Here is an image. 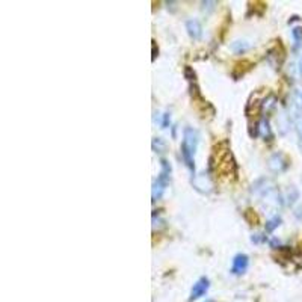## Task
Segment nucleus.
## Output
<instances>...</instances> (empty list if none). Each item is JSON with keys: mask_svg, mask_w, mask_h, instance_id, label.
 <instances>
[{"mask_svg": "<svg viewBox=\"0 0 302 302\" xmlns=\"http://www.w3.org/2000/svg\"><path fill=\"white\" fill-rule=\"evenodd\" d=\"M198 142H199V135L195 129L192 127H186L183 132V142H181V157L186 163V166L190 169V172L193 174L195 171V153L198 148Z\"/></svg>", "mask_w": 302, "mask_h": 302, "instance_id": "nucleus-1", "label": "nucleus"}, {"mask_svg": "<svg viewBox=\"0 0 302 302\" xmlns=\"http://www.w3.org/2000/svg\"><path fill=\"white\" fill-rule=\"evenodd\" d=\"M171 163L166 159L160 160V172L157 175V178L153 183V201H157L163 196L168 184H169V178H171Z\"/></svg>", "mask_w": 302, "mask_h": 302, "instance_id": "nucleus-2", "label": "nucleus"}, {"mask_svg": "<svg viewBox=\"0 0 302 302\" xmlns=\"http://www.w3.org/2000/svg\"><path fill=\"white\" fill-rule=\"evenodd\" d=\"M209 287H210V281H209V278H206V277H201L195 284H193V287H192V290H190V296H189V301H196V299H199V298H203L206 293H207V290H209Z\"/></svg>", "mask_w": 302, "mask_h": 302, "instance_id": "nucleus-3", "label": "nucleus"}, {"mask_svg": "<svg viewBox=\"0 0 302 302\" xmlns=\"http://www.w3.org/2000/svg\"><path fill=\"white\" fill-rule=\"evenodd\" d=\"M249 266V257L246 254H237L233 259L231 265V274L233 275H243Z\"/></svg>", "mask_w": 302, "mask_h": 302, "instance_id": "nucleus-4", "label": "nucleus"}, {"mask_svg": "<svg viewBox=\"0 0 302 302\" xmlns=\"http://www.w3.org/2000/svg\"><path fill=\"white\" fill-rule=\"evenodd\" d=\"M289 166V160L286 159L284 154L281 153H275L271 159H269V168L275 172H283L286 171Z\"/></svg>", "mask_w": 302, "mask_h": 302, "instance_id": "nucleus-5", "label": "nucleus"}, {"mask_svg": "<svg viewBox=\"0 0 302 302\" xmlns=\"http://www.w3.org/2000/svg\"><path fill=\"white\" fill-rule=\"evenodd\" d=\"M186 30H187L189 36L193 38V39H199L201 35H203V27H201L199 21L195 20V18H190V20L186 21Z\"/></svg>", "mask_w": 302, "mask_h": 302, "instance_id": "nucleus-6", "label": "nucleus"}, {"mask_svg": "<svg viewBox=\"0 0 302 302\" xmlns=\"http://www.w3.org/2000/svg\"><path fill=\"white\" fill-rule=\"evenodd\" d=\"M248 48H249V45H248L245 41H236V42H233V44H231V50H233L234 53H237V55H240V53H245Z\"/></svg>", "mask_w": 302, "mask_h": 302, "instance_id": "nucleus-7", "label": "nucleus"}, {"mask_svg": "<svg viewBox=\"0 0 302 302\" xmlns=\"http://www.w3.org/2000/svg\"><path fill=\"white\" fill-rule=\"evenodd\" d=\"M280 224H281V218H280V216H274L272 219H269V221L266 222L265 230H266L268 233H272L277 227H280Z\"/></svg>", "mask_w": 302, "mask_h": 302, "instance_id": "nucleus-8", "label": "nucleus"}, {"mask_svg": "<svg viewBox=\"0 0 302 302\" xmlns=\"http://www.w3.org/2000/svg\"><path fill=\"white\" fill-rule=\"evenodd\" d=\"M292 36H293L295 48H299L302 45V27H295L292 30Z\"/></svg>", "mask_w": 302, "mask_h": 302, "instance_id": "nucleus-9", "label": "nucleus"}, {"mask_svg": "<svg viewBox=\"0 0 302 302\" xmlns=\"http://www.w3.org/2000/svg\"><path fill=\"white\" fill-rule=\"evenodd\" d=\"M169 121H171V115H169V114H163V120H162V123H160L162 129H166V127L169 126Z\"/></svg>", "mask_w": 302, "mask_h": 302, "instance_id": "nucleus-10", "label": "nucleus"}, {"mask_svg": "<svg viewBox=\"0 0 302 302\" xmlns=\"http://www.w3.org/2000/svg\"><path fill=\"white\" fill-rule=\"evenodd\" d=\"M153 148H154V150L157 148V151L160 150V148H163V142H162L160 138H154V141H153Z\"/></svg>", "mask_w": 302, "mask_h": 302, "instance_id": "nucleus-11", "label": "nucleus"}, {"mask_svg": "<svg viewBox=\"0 0 302 302\" xmlns=\"http://www.w3.org/2000/svg\"><path fill=\"white\" fill-rule=\"evenodd\" d=\"M260 236H262V234H256V236H253V239H251V240H253V242H256V243H260V242L263 240Z\"/></svg>", "mask_w": 302, "mask_h": 302, "instance_id": "nucleus-12", "label": "nucleus"}, {"mask_svg": "<svg viewBox=\"0 0 302 302\" xmlns=\"http://www.w3.org/2000/svg\"><path fill=\"white\" fill-rule=\"evenodd\" d=\"M299 74L302 76V58H301V61H299Z\"/></svg>", "mask_w": 302, "mask_h": 302, "instance_id": "nucleus-13", "label": "nucleus"}]
</instances>
